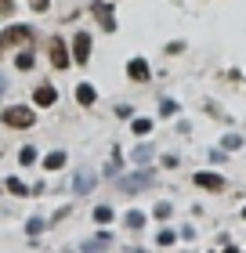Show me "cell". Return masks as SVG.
<instances>
[{
    "instance_id": "1",
    "label": "cell",
    "mask_w": 246,
    "mask_h": 253,
    "mask_svg": "<svg viewBox=\"0 0 246 253\" xmlns=\"http://www.w3.org/2000/svg\"><path fill=\"white\" fill-rule=\"evenodd\" d=\"M156 185V174L152 170H134V174H127L116 181V188H120L123 195H134V192H142V188H152Z\"/></svg>"
},
{
    "instance_id": "30",
    "label": "cell",
    "mask_w": 246,
    "mask_h": 253,
    "mask_svg": "<svg viewBox=\"0 0 246 253\" xmlns=\"http://www.w3.org/2000/svg\"><path fill=\"white\" fill-rule=\"evenodd\" d=\"M4 90H7V76H0V98H4Z\"/></svg>"
},
{
    "instance_id": "5",
    "label": "cell",
    "mask_w": 246,
    "mask_h": 253,
    "mask_svg": "<svg viewBox=\"0 0 246 253\" xmlns=\"http://www.w3.org/2000/svg\"><path fill=\"white\" fill-rule=\"evenodd\" d=\"M73 62H80V65L91 62V33H84V29L73 37Z\"/></svg>"
},
{
    "instance_id": "8",
    "label": "cell",
    "mask_w": 246,
    "mask_h": 253,
    "mask_svg": "<svg viewBox=\"0 0 246 253\" xmlns=\"http://www.w3.org/2000/svg\"><path fill=\"white\" fill-rule=\"evenodd\" d=\"M127 76H131L134 84H148V80H152V69H148L145 58H131V62H127Z\"/></svg>"
},
{
    "instance_id": "14",
    "label": "cell",
    "mask_w": 246,
    "mask_h": 253,
    "mask_svg": "<svg viewBox=\"0 0 246 253\" xmlns=\"http://www.w3.org/2000/svg\"><path fill=\"white\" fill-rule=\"evenodd\" d=\"M123 224L134 228V232H142V228H145V213H142V210H131V213L123 217Z\"/></svg>"
},
{
    "instance_id": "6",
    "label": "cell",
    "mask_w": 246,
    "mask_h": 253,
    "mask_svg": "<svg viewBox=\"0 0 246 253\" xmlns=\"http://www.w3.org/2000/svg\"><path fill=\"white\" fill-rule=\"evenodd\" d=\"M91 11H95L98 26H101L105 33H112V29H116V18H112V4H105V0H95V4H91Z\"/></svg>"
},
{
    "instance_id": "11",
    "label": "cell",
    "mask_w": 246,
    "mask_h": 253,
    "mask_svg": "<svg viewBox=\"0 0 246 253\" xmlns=\"http://www.w3.org/2000/svg\"><path fill=\"white\" fill-rule=\"evenodd\" d=\"M152 156H156V148H152V145H134V152H131V163H134V167H145Z\"/></svg>"
},
{
    "instance_id": "23",
    "label": "cell",
    "mask_w": 246,
    "mask_h": 253,
    "mask_svg": "<svg viewBox=\"0 0 246 253\" xmlns=\"http://www.w3.org/2000/svg\"><path fill=\"white\" fill-rule=\"evenodd\" d=\"M148 130H152V120L138 116V120H134V134H148Z\"/></svg>"
},
{
    "instance_id": "9",
    "label": "cell",
    "mask_w": 246,
    "mask_h": 253,
    "mask_svg": "<svg viewBox=\"0 0 246 253\" xmlns=\"http://www.w3.org/2000/svg\"><path fill=\"white\" fill-rule=\"evenodd\" d=\"M91 188H95V170H91V167H80L76 177H73V192H76V195H87Z\"/></svg>"
},
{
    "instance_id": "7",
    "label": "cell",
    "mask_w": 246,
    "mask_h": 253,
    "mask_svg": "<svg viewBox=\"0 0 246 253\" xmlns=\"http://www.w3.org/2000/svg\"><path fill=\"white\" fill-rule=\"evenodd\" d=\"M48 54H51V65H54V69H65L69 62H73V54L65 51V40H58V37H51V47H48Z\"/></svg>"
},
{
    "instance_id": "18",
    "label": "cell",
    "mask_w": 246,
    "mask_h": 253,
    "mask_svg": "<svg viewBox=\"0 0 246 253\" xmlns=\"http://www.w3.org/2000/svg\"><path fill=\"white\" fill-rule=\"evenodd\" d=\"M7 192H11V195H33V192H29L26 185H22L18 177H7Z\"/></svg>"
},
{
    "instance_id": "22",
    "label": "cell",
    "mask_w": 246,
    "mask_h": 253,
    "mask_svg": "<svg viewBox=\"0 0 246 253\" xmlns=\"http://www.w3.org/2000/svg\"><path fill=\"white\" fill-rule=\"evenodd\" d=\"M174 239H178V235H174L170 228H163V232L156 235V243H159V246H174Z\"/></svg>"
},
{
    "instance_id": "13",
    "label": "cell",
    "mask_w": 246,
    "mask_h": 253,
    "mask_svg": "<svg viewBox=\"0 0 246 253\" xmlns=\"http://www.w3.org/2000/svg\"><path fill=\"white\" fill-rule=\"evenodd\" d=\"M98 246H112V232H101V235H95V239H87L80 250H98Z\"/></svg>"
},
{
    "instance_id": "27",
    "label": "cell",
    "mask_w": 246,
    "mask_h": 253,
    "mask_svg": "<svg viewBox=\"0 0 246 253\" xmlns=\"http://www.w3.org/2000/svg\"><path fill=\"white\" fill-rule=\"evenodd\" d=\"M167 51H170V54H181V51H185V43H181V40H170V43H167Z\"/></svg>"
},
{
    "instance_id": "24",
    "label": "cell",
    "mask_w": 246,
    "mask_h": 253,
    "mask_svg": "<svg viewBox=\"0 0 246 253\" xmlns=\"http://www.w3.org/2000/svg\"><path fill=\"white\" fill-rule=\"evenodd\" d=\"M152 213H156V217H163V221H167V217L174 213V206H170V203H156V210H152Z\"/></svg>"
},
{
    "instance_id": "21",
    "label": "cell",
    "mask_w": 246,
    "mask_h": 253,
    "mask_svg": "<svg viewBox=\"0 0 246 253\" xmlns=\"http://www.w3.org/2000/svg\"><path fill=\"white\" fill-rule=\"evenodd\" d=\"M44 228H48V221H44V217H33V221L26 224V232H29V235H40Z\"/></svg>"
},
{
    "instance_id": "32",
    "label": "cell",
    "mask_w": 246,
    "mask_h": 253,
    "mask_svg": "<svg viewBox=\"0 0 246 253\" xmlns=\"http://www.w3.org/2000/svg\"><path fill=\"white\" fill-rule=\"evenodd\" d=\"M243 217H246V210H243Z\"/></svg>"
},
{
    "instance_id": "19",
    "label": "cell",
    "mask_w": 246,
    "mask_h": 253,
    "mask_svg": "<svg viewBox=\"0 0 246 253\" xmlns=\"http://www.w3.org/2000/svg\"><path fill=\"white\" fill-rule=\"evenodd\" d=\"M95 221L98 224H109L112 221V206H95Z\"/></svg>"
},
{
    "instance_id": "10",
    "label": "cell",
    "mask_w": 246,
    "mask_h": 253,
    "mask_svg": "<svg viewBox=\"0 0 246 253\" xmlns=\"http://www.w3.org/2000/svg\"><path fill=\"white\" fill-rule=\"evenodd\" d=\"M33 101H37V105H40V109H51V105H54V101H58V90H54L51 84H40L37 90H33Z\"/></svg>"
},
{
    "instance_id": "26",
    "label": "cell",
    "mask_w": 246,
    "mask_h": 253,
    "mask_svg": "<svg viewBox=\"0 0 246 253\" xmlns=\"http://www.w3.org/2000/svg\"><path fill=\"white\" fill-rule=\"evenodd\" d=\"M239 145H243L239 134H228V137H225V148H239Z\"/></svg>"
},
{
    "instance_id": "16",
    "label": "cell",
    "mask_w": 246,
    "mask_h": 253,
    "mask_svg": "<svg viewBox=\"0 0 246 253\" xmlns=\"http://www.w3.org/2000/svg\"><path fill=\"white\" fill-rule=\"evenodd\" d=\"M44 167H48V170H62V167H65V152H48Z\"/></svg>"
},
{
    "instance_id": "31",
    "label": "cell",
    "mask_w": 246,
    "mask_h": 253,
    "mask_svg": "<svg viewBox=\"0 0 246 253\" xmlns=\"http://www.w3.org/2000/svg\"><path fill=\"white\" fill-rule=\"evenodd\" d=\"M0 7H4V11H11V0H0Z\"/></svg>"
},
{
    "instance_id": "17",
    "label": "cell",
    "mask_w": 246,
    "mask_h": 253,
    "mask_svg": "<svg viewBox=\"0 0 246 253\" xmlns=\"http://www.w3.org/2000/svg\"><path fill=\"white\" fill-rule=\"evenodd\" d=\"M18 163H22V167H33V163H37V148H33V145H26V148L18 152Z\"/></svg>"
},
{
    "instance_id": "12",
    "label": "cell",
    "mask_w": 246,
    "mask_h": 253,
    "mask_svg": "<svg viewBox=\"0 0 246 253\" xmlns=\"http://www.w3.org/2000/svg\"><path fill=\"white\" fill-rule=\"evenodd\" d=\"M95 98H98V90L91 84H80L76 87V101H80V105H95Z\"/></svg>"
},
{
    "instance_id": "4",
    "label": "cell",
    "mask_w": 246,
    "mask_h": 253,
    "mask_svg": "<svg viewBox=\"0 0 246 253\" xmlns=\"http://www.w3.org/2000/svg\"><path fill=\"white\" fill-rule=\"evenodd\" d=\"M196 188H203V192H225V177L214 174V170H196Z\"/></svg>"
},
{
    "instance_id": "28",
    "label": "cell",
    "mask_w": 246,
    "mask_h": 253,
    "mask_svg": "<svg viewBox=\"0 0 246 253\" xmlns=\"http://www.w3.org/2000/svg\"><path fill=\"white\" fill-rule=\"evenodd\" d=\"M48 4H51V0H29V7H33V11H48Z\"/></svg>"
},
{
    "instance_id": "20",
    "label": "cell",
    "mask_w": 246,
    "mask_h": 253,
    "mask_svg": "<svg viewBox=\"0 0 246 253\" xmlns=\"http://www.w3.org/2000/svg\"><path fill=\"white\" fill-rule=\"evenodd\" d=\"M15 65L26 73V69H33V51H18V58H15Z\"/></svg>"
},
{
    "instance_id": "29",
    "label": "cell",
    "mask_w": 246,
    "mask_h": 253,
    "mask_svg": "<svg viewBox=\"0 0 246 253\" xmlns=\"http://www.w3.org/2000/svg\"><path fill=\"white\" fill-rule=\"evenodd\" d=\"M163 163H167V170H178V167H181V159H178V156H167Z\"/></svg>"
},
{
    "instance_id": "25",
    "label": "cell",
    "mask_w": 246,
    "mask_h": 253,
    "mask_svg": "<svg viewBox=\"0 0 246 253\" xmlns=\"http://www.w3.org/2000/svg\"><path fill=\"white\" fill-rule=\"evenodd\" d=\"M105 177H120V156H116L112 163H105Z\"/></svg>"
},
{
    "instance_id": "3",
    "label": "cell",
    "mask_w": 246,
    "mask_h": 253,
    "mask_svg": "<svg viewBox=\"0 0 246 253\" xmlns=\"http://www.w3.org/2000/svg\"><path fill=\"white\" fill-rule=\"evenodd\" d=\"M33 40V29L29 26H7L0 33V51L4 47H18V43H29Z\"/></svg>"
},
{
    "instance_id": "15",
    "label": "cell",
    "mask_w": 246,
    "mask_h": 253,
    "mask_svg": "<svg viewBox=\"0 0 246 253\" xmlns=\"http://www.w3.org/2000/svg\"><path fill=\"white\" fill-rule=\"evenodd\" d=\"M178 109H181V105H178V101H174V98H163V101H159V116H163V120L178 116Z\"/></svg>"
},
{
    "instance_id": "2",
    "label": "cell",
    "mask_w": 246,
    "mask_h": 253,
    "mask_svg": "<svg viewBox=\"0 0 246 253\" xmlns=\"http://www.w3.org/2000/svg\"><path fill=\"white\" fill-rule=\"evenodd\" d=\"M4 123L15 126V130H26V126L37 123V112H33L29 105H11V109H4Z\"/></svg>"
}]
</instances>
